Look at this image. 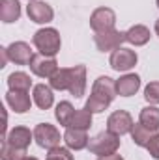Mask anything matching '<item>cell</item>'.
Returning a JSON list of instances; mask_svg holds the SVG:
<instances>
[{
  "mask_svg": "<svg viewBox=\"0 0 159 160\" xmlns=\"http://www.w3.org/2000/svg\"><path fill=\"white\" fill-rule=\"evenodd\" d=\"M32 43H34V47L40 50V54L51 56V58H54V56L58 54L60 45H62L60 34H58V30H54V28H41V30H38V32L34 34V38H32Z\"/></svg>",
  "mask_w": 159,
  "mask_h": 160,
  "instance_id": "obj_1",
  "label": "cell"
},
{
  "mask_svg": "<svg viewBox=\"0 0 159 160\" xmlns=\"http://www.w3.org/2000/svg\"><path fill=\"white\" fill-rule=\"evenodd\" d=\"M88 149H90V153H92V155H96V157H107V155H114V153L120 149V136L112 134L111 130L99 132L97 136L90 138Z\"/></svg>",
  "mask_w": 159,
  "mask_h": 160,
  "instance_id": "obj_2",
  "label": "cell"
},
{
  "mask_svg": "<svg viewBox=\"0 0 159 160\" xmlns=\"http://www.w3.org/2000/svg\"><path fill=\"white\" fill-rule=\"evenodd\" d=\"M34 140H36V143L40 147L51 151V149L58 147L60 140H64V138H60V132H58V128L54 125H51V123H40L34 128Z\"/></svg>",
  "mask_w": 159,
  "mask_h": 160,
  "instance_id": "obj_3",
  "label": "cell"
},
{
  "mask_svg": "<svg viewBox=\"0 0 159 160\" xmlns=\"http://www.w3.org/2000/svg\"><path fill=\"white\" fill-rule=\"evenodd\" d=\"M96 47L101 52H109V50H116L122 47V43L125 41V32H120L116 28L105 30V32H96L94 36Z\"/></svg>",
  "mask_w": 159,
  "mask_h": 160,
  "instance_id": "obj_4",
  "label": "cell"
},
{
  "mask_svg": "<svg viewBox=\"0 0 159 160\" xmlns=\"http://www.w3.org/2000/svg\"><path fill=\"white\" fill-rule=\"evenodd\" d=\"M137 62H139L137 52L131 50V48H123V47H120V48H116V50H112L111 60H109L111 67H112L114 71H118V73L120 71L125 73V71L133 69V67L137 65Z\"/></svg>",
  "mask_w": 159,
  "mask_h": 160,
  "instance_id": "obj_5",
  "label": "cell"
},
{
  "mask_svg": "<svg viewBox=\"0 0 159 160\" xmlns=\"http://www.w3.org/2000/svg\"><path fill=\"white\" fill-rule=\"evenodd\" d=\"M133 125H135V123H133V118H131L129 112H125V110H116V112H112V114L109 116V119H107V130H111V132L116 134V136H123V134L131 132Z\"/></svg>",
  "mask_w": 159,
  "mask_h": 160,
  "instance_id": "obj_6",
  "label": "cell"
},
{
  "mask_svg": "<svg viewBox=\"0 0 159 160\" xmlns=\"http://www.w3.org/2000/svg\"><path fill=\"white\" fill-rule=\"evenodd\" d=\"M116 24V13L111 8H97L90 15V26L94 32H105L114 28Z\"/></svg>",
  "mask_w": 159,
  "mask_h": 160,
  "instance_id": "obj_7",
  "label": "cell"
},
{
  "mask_svg": "<svg viewBox=\"0 0 159 160\" xmlns=\"http://www.w3.org/2000/svg\"><path fill=\"white\" fill-rule=\"evenodd\" d=\"M30 71L40 77V78H51L56 71H58V63L54 58L51 56H43V54H34L32 62H30Z\"/></svg>",
  "mask_w": 159,
  "mask_h": 160,
  "instance_id": "obj_8",
  "label": "cell"
},
{
  "mask_svg": "<svg viewBox=\"0 0 159 160\" xmlns=\"http://www.w3.org/2000/svg\"><path fill=\"white\" fill-rule=\"evenodd\" d=\"M92 95L111 104L114 101V97L118 95L116 82L111 78V77H99V78L94 82V86H92Z\"/></svg>",
  "mask_w": 159,
  "mask_h": 160,
  "instance_id": "obj_9",
  "label": "cell"
},
{
  "mask_svg": "<svg viewBox=\"0 0 159 160\" xmlns=\"http://www.w3.org/2000/svg\"><path fill=\"white\" fill-rule=\"evenodd\" d=\"M8 56H9V62H13L17 65H30V62L34 58V52H32L28 43L15 41L8 47Z\"/></svg>",
  "mask_w": 159,
  "mask_h": 160,
  "instance_id": "obj_10",
  "label": "cell"
},
{
  "mask_svg": "<svg viewBox=\"0 0 159 160\" xmlns=\"http://www.w3.org/2000/svg\"><path fill=\"white\" fill-rule=\"evenodd\" d=\"M26 13H28L30 21H34V22H38V24H47V22H51L52 17H54L52 8H51L47 2H40V0L28 2Z\"/></svg>",
  "mask_w": 159,
  "mask_h": 160,
  "instance_id": "obj_11",
  "label": "cell"
},
{
  "mask_svg": "<svg viewBox=\"0 0 159 160\" xmlns=\"http://www.w3.org/2000/svg\"><path fill=\"white\" fill-rule=\"evenodd\" d=\"M68 91L79 99L84 95L86 91V67L84 65H75V67H69V86H68Z\"/></svg>",
  "mask_w": 159,
  "mask_h": 160,
  "instance_id": "obj_12",
  "label": "cell"
},
{
  "mask_svg": "<svg viewBox=\"0 0 159 160\" xmlns=\"http://www.w3.org/2000/svg\"><path fill=\"white\" fill-rule=\"evenodd\" d=\"M64 142H66V147H69L71 151H80V149H86L88 147L90 138H88V132L86 130L68 127L66 132H64Z\"/></svg>",
  "mask_w": 159,
  "mask_h": 160,
  "instance_id": "obj_13",
  "label": "cell"
},
{
  "mask_svg": "<svg viewBox=\"0 0 159 160\" xmlns=\"http://www.w3.org/2000/svg\"><path fill=\"white\" fill-rule=\"evenodd\" d=\"M6 102H8V106L15 114H25L32 106V101H30L28 91H8L6 93Z\"/></svg>",
  "mask_w": 159,
  "mask_h": 160,
  "instance_id": "obj_14",
  "label": "cell"
},
{
  "mask_svg": "<svg viewBox=\"0 0 159 160\" xmlns=\"http://www.w3.org/2000/svg\"><path fill=\"white\" fill-rule=\"evenodd\" d=\"M4 140L19 149H28L30 142L34 140V132H30V128H26V127H15L6 134Z\"/></svg>",
  "mask_w": 159,
  "mask_h": 160,
  "instance_id": "obj_15",
  "label": "cell"
},
{
  "mask_svg": "<svg viewBox=\"0 0 159 160\" xmlns=\"http://www.w3.org/2000/svg\"><path fill=\"white\" fill-rule=\"evenodd\" d=\"M140 88V77L135 73H127L116 80V91L120 97H131Z\"/></svg>",
  "mask_w": 159,
  "mask_h": 160,
  "instance_id": "obj_16",
  "label": "cell"
},
{
  "mask_svg": "<svg viewBox=\"0 0 159 160\" xmlns=\"http://www.w3.org/2000/svg\"><path fill=\"white\" fill-rule=\"evenodd\" d=\"M32 97H34V102H36V106H38L40 110H49V108L52 106V102H54L52 88L47 86V84H38V86H34Z\"/></svg>",
  "mask_w": 159,
  "mask_h": 160,
  "instance_id": "obj_17",
  "label": "cell"
},
{
  "mask_svg": "<svg viewBox=\"0 0 159 160\" xmlns=\"http://www.w3.org/2000/svg\"><path fill=\"white\" fill-rule=\"evenodd\" d=\"M21 17V4L19 0H0V19L2 22L9 24L19 21Z\"/></svg>",
  "mask_w": 159,
  "mask_h": 160,
  "instance_id": "obj_18",
  "label": "cell"
},
{
  "mask_svg": "<svg viewBox=\"0 0 159 160\" xmlns=\"http://www.w3.org/2000/svg\"><path fill=\"white\" fill-rule=\"evenodd\" d=\"M125 41L135 47H142L150 41V30L144 24H135L125 32Z\"/></svg>",
  "mask_w": 159,
  "mask_h": 160,
  "instance_id": "obj_19",
  "label": "cell"
},
{
  "mask_svg": "<svg viewBox=\"0 0 159 160\" xmlns=\"http://www.w3.org/2000/svg\"><path fill=\"white\" fill-rule=\"evenodd\" d=\"M8 88H9V91H30L32 78H30V75H26L23 71H15L8 77Z\"/></svg>",
  "mask_w": 159,
  "mask_h": 160,
  "instance_id": "obj_20",
  "label": "cell"
},
{
  "mask_svg": "<svg viewBox=\"0 0 159 160\" xmlns=\"http://www.w3.org/2000/svg\"><path fill=\"white\" fill-rule=\"evenodd\" d=\"M139 123H142L146 128H150L152 132L159 130V108L157 106H146L140 110Z\"/></svg>",
  "mask_w": 159,
  "mask_h": 160,
  "instance_id": "obj_21",
  "label": "cell"
},
{
  "mask_svg": "<svg viewBox=\"0 0 159 160\" xmlns=\"http://www.w3.org/2000/svg\"><path fill=\"white\" fill-rule=\"evenodd\" d=\"M156 132H152L150 128H146L142 123H135L131 128V140L139 145V147H146L150 143V140L154 138Z\"/></svg>",
  "mask_w": 159,
  "mask_h": 160,
  "instance_id": "obj_22",
  "label": "cell"
},
{
  "mask_svg": "<svg viewBox=\"0 0 159 160\" xmlns=\"http://www.w3.org/2000/svg\"><path fill=\"white\" fill-rule=\"evenodd\" d=\"M73 114H75V108H73V104H71L69 101H62V102L56 104L54 116H56V119H58V123H60L62 127H66V128L69 127Z\"/></svg>",
  "mask_w": 159,
  "mask_h": 160,
  "instance_id": "obj_23",
  "label": "cell"
},
{
  "mask_svg": "<svg viewBox=\"0 0 159 160\" xmlns=\"http://www.w3.org/2000/svg\"><path fill=\"white\" fill-rule=\"evenodd\" d=\"M49 86H51L52 89H58V91L68 89V86H69V69L58 67V71L49 78Z\"/></svg>",
  "mask_w": 159,
  "mask_h": 160,
  "instance_id": "obj_24",
  "label": "cell"
},
{
  "mask_svg": "<svg viewBox=\"0 0 159 160\" xmlns=\"http://www.w3.org/2000/svg\"><path fill=\"white\" fill-rule=\"evenodd\" d=\"M0 158L2 160H25L26 158V149H19V147L8 143V142L4 140V142H2Z\"/></svg>",
  "mask_w": 159,
  "mask_h": 160,
  "instance_id": "obj_25",
  "label": "cell"
},
{
  "mask_svg": "<svg viewBox=\"0 0 159 160\" xmlns=\"http://www.w3.org/2000/svg\"><path fill=\"white\" fill-rule=\"evenodd\" d=\"M90 125H92V112H88L86 108H82V110H75V114H73V118H71L69 127L88 130V128H90Z\"/></svg>",
  "mask_w": 159,
  "mask_h": 160,
  "instance_id": "obj_26",
  "label": "cell"
},
{
  "mask_svg": "<svg viewBox=\"0 0 159 160\" xmlns=\"http://www.w3.org/2000/svg\"><path fill=\"white\" fill-rule=\"evenodd\" d=\"M84 108H86L88 112H92V114H101V112H105V110L109 108V102H105V101H101V99L90 95L88 101H86V104H84Z\"/></svg>",
  "mask_w": 159,
  "mask_h": 160,
  "instance_id": "obj_27",
  "label": "cell"
},
{
  "mask_svg": "<svg viewBox=\"0 0 159 160\" xmlns=\"http://www.w3.org/2000/svg\"><path fill=\"white\" fill-rule=\"evenodd\" d=\"M47 160H75V158H73L69 147H60V145H58V147H54V149L49 151Z\"/></svg>",
  "mask_w": 159,
  "mask_h": 160,
  "instance_id": "obj_28",
  "label": "cell"
},
{
  "mask_svg": "<svg viewBox=\"0 0 159 160\" xmlns=\"http://www.w3.org/2000/svg\"><path fill=\"white\" fill-rule=\"evenodd\" d=\"M144 99L150 104H159V82H150L144 89Z\"/></svg>",
  "mask_w": 159,
  "mask_h": 160,
  "instance_id": "obj_29",
  "label": "cell"
},
{
  "mask_svg": "<svg viewBox=\"0 0 159 160\" xmlns=\"http://www.w3.org/2000/svg\"><path fill=\"white\" fill-rule=\"evenodd\" d=\"M146 149H148V153H150L154 158L159 160V134H157V132L154 134V138L150 140V143L146 145Z\"/></svg>",
  "mask_w": 159,
  "mask_h": 160,
  "instance_id": "obj_30",
  "label": "cell"
},
{
  "mask_svg": "<svg viewBox=\"0 0 159 160\" xmlns=\"http://www.w3.org/2000/svg\"><path fill=\"white\" fill-rule=\"evenodd\" d=\"M97 160H123V158H122L120 155H116V153H114V155H107V157H99Z\"/></svg>",
  "mask_w": 159,
  "mask_h": 160,
  "instance_id": "obj_31",
  "label": "cell"
},
{
  "mask_svg": "<svg viewBox=\"0 0 159 160\" xmlns=\"http://www.w3.org/2000/svg\"><path fill=\"white\" fill-rule=\"evenodd\" d=\"M156 34H157V36H159V19H157V21H156Z\"/></svg>",
  "mask_w": 159,
  "mask_h": 160,
  "instance_id": "obj_32",
  "label": "cell"
},
{
  "mask_svg": "<svg viewBox=\"0 0 159 160\" xmlns=\"http://www.w3.org/2000/svg\"><path fill=\"white\" fill-rule=\"evenodd\" d=\"M25 160H38V158H36V157H26Z\"/></svg>",
  "mask_w": 159,
  "mask_h": 160,
  "instance_id": "obj_33",
  "label": "cell"
},
{
  "mask_svg": "<svg viewBox=\"0 0 159 160\" xmlns=\"http://www.w3.org/2000/svg\"><path fill=\"white\" fill-rule=\"evenodd\" d=\"M157 8H159V0H157Z\"/></svg>",
  "mask_w": 159,
  "mask_h": 160,
  "instance_id": "obj_34",
  "label": "cell"
},
{
  "mask_svg": "<svg viewBox=\"0 0 159 160\" xmlns=\"http://www.w3.org/2000/svg\"><path fill=\"white\" fill-rule=\"evenodd\" d=\"M28 2H34V0H28Z\"/></svg>",
  "mask_w": 159,
  "mask_h": 160,
  "instance_id": "obj_35",
  "label": "cell"
}]
</instances>
